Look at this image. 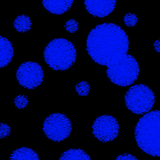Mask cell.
<instances>
[{"label": "cell", "instance_id": "8992f818", "mask_svg": "<svg viewBox=\"0 0 160 160\" xmlns=\"http://www.w3.org/2000/svg\"><path fill=\"white\" fill-rule=\"evenodd\" d=\"M71 120L63 114L55 113L48 116L43 124L46 136L55 142H61L68 138L72 131Z\"/></svg>", "mask_w": 160, "mask_h": 160}, {"label": "cell", "instance_id": "7a4b0ae2", "mask_svg": "<svg viewBox=\"0 0 160 160\" xmlns=\"http://www.w3.org/2000/svg\"><path fill=\"white\" fill-rule=\"evenodd\" d=\"M135 137L143 152L153 157H160V110L147 113L138 120Z\"/></svg>", "mask_w": 160, "mask_h": 160}, {"label": "cell", "instance_id": "5b68a950", "mask_svg": "<svg viewBox=\"0 0 160 160\" xmlns=\"http://www.w3.org/2000/svg\"><path fill=\"white\" fill-rule=\"evenodd\" d=\"M126 107L135 114H143L149 112L155 102L153 91L143 84L135 85L130 87L125 95Z\"/></svg>", "mask_w": 160, "mask_h": 160}, {"label": "cell", "instance_id": "9c48e42d", "mask_svg": "<svg viewBox=\"0 0 160 160\" xmlns=\"http://www.w3.org/2000/svg\"><path fill=\"white\" fill-rule=\"evenodd\" d=\"M116 0H85V7L90 14L97 18L109 16L115 8Z\"/></svg>", "mask_w": 160, "mask_h": 160}, {"label": "cell", "instance_id": "6da1fadb", "mask_svg": "<svg viewBox=\"0 0 160 160\" xmlns=\"http://www.w3.org/2000/svg\"><path fill=\"white\" fill-rule=\"evenodd\" d=\"M86 48L94 62L108 67L127 55L129 48V38L119 26L114 23H102L90 32Z\"/></svg>", "mask_w": 160, "mask_h": 160}, {"label": "cell", "instance_id": "e0dca14e", "mask_svg": "<svg viewBox=\"0 0 160 160\" xmlns=\"http://www.w3.org/2000/svg\"><path fill=\"white\" fill-rule=\"evenodd\" d=\"M138 21V18L135 14H127L124 18V24L129 26V27H133L135 26Z\"/></svg>", "mask_w": 160, "mask_h": 160}, {"label": "cell", "instance_id": "44dd1931", "mask_svg": "<svg viewBox=\"0 0 160 160\" xmlns=\"http://www.w3.org/2000/svg\"><path fill=\"white\" fill-rule=\"evenodd\" d=\"M154 48L158 52H160V39L157 40V41L154 43Z\"/></svg>", "mask_w": 160, "mask_h": 160}, {"label": "cell", "instance_id": "d6986e66", "mask_svg": "<svg viewBox=\"0 0 160 160\" xmlns=\"http://www.w3.org/2000/svg\"><path fill=\"white\" fill-rule=\"evenodd\" d=\"M10 132V127L5 124L2 123L1 125V138H3L9 135Z\"/></svg>", "mask_w": 160, "mask_h": 160}, {"label": "cell", "instance_id": "5bb4252c", "mask_svg": "<svg viewBox=\"0 0 160 160\" xmlns=\"http://www.w3.org/2000/svg\"><path fill=\"white\" fill-rule=\"evenodd\" d=\"M14 26L16 30L19 32H27L32 28V22L28 16L19 15L14 20Z\"/></svg>", "mask_w": 160, "mask_h": 160}, {"label": "cell", "instance_id": "9a60e30c", "mask_svg": "<svg viewBox=\"0 0 160 160\" xmlns=\"http://www.w3.org/2000/svg\"><path fill=\"white\" fill-rule=\"evenodd\" d=\"M90 90V86L85 82H82L78 83L76 86L77 94L82 96H86Z\"/></svg>", "mask_w": 160, "mask_h": 160}, {"label": "cell", "instance_id": "3957f363", "mask_svg": "<svg viewBox=\"0 0 160 160\" xmlns=\"http://www.w3.org/2000/svg\"><path fill=\"white\" fill-rule=\"evenodd\" d=\"M77 57L74 45L68 40L55 38L45 48L44 58L46 63L55 71L68 70L74 65Z\"/></svg>", "mask_w": 160, "mask_h": 160}, {"label": "cell", "instance_id": "30bf717a", "mask_svg": "<svg viewBox=\"0 0 160 160\" xmlns=\"http://www.w3.org/2000/svg\"><path fill=\"white\" fill-rule=\"evenodd\" d=\"M44 7L52 14L62 15L68 12L74 0H42Z\"/></svg>", "mask_w": 160, "mask_h": 160}, {"label": "cell", "instance_id": "4fadbf2b", "mask_svg": "<svg viewBox=\"0 0 160 160\" xmlns=\"http://www.w3.org/2000/svg\"><path fill=\"white\" fill-rule=\"evenodd\" d=\"M61 160L70 159H90V157L83 150L79 149H71L65 151L60 157Z\"/></svg>", "mask_w": 160, "mask_h": 160}, {"label": "cell", "instance_id": "2e32d148", "mask_svg": "<svg viewBox=\"0 0 160 160\" xmlns=\"http://www.w3.org/2000/svg\"><path fill=\"white\" fill-rule=\"evenodd\" d=\"M29 101L25 96L19 95L15 98L14 104L19 109H24L28 105Z\"/></svg>", "mask_w": 160, "mask_h": 160}, {"label": "cell", "instance_id": "277c9868", "mask_svg": "<svg viewBox=\"0 0 160 160\" xmlns=\"http://www.w3.org/2000/svg\"><path fill=\"white\" fill-rule=\"evenodd\" d=\"M140 69L137 60L126 55L117 62L108 66L106 74L110 81L121 87L129 86L137 79Z\"/></svg>", "mask_w": 160, "mask_h": 160}, {"label": "cell", "instance_id": "ffe728a7", "mask_svg": "<svg viewBox=\"0 0 160 160\" xmlns=\"http://www.w3.org/2000/svg\"><path fill=\"white\" fill-rule=\"evenodd\" d=\"M117 159H137V158L131 154H124L120 155L117 158Z\"/></svg>", "mask_w": 160, "mask_h": 160}, {"label": "cell", "instance_id": "8fae6325", "mask_svg": "<svg viewBox=\"0 0 160 160\" xmlns=\"http://www.w3.org/2000/svg\"><path fill=\"white\" fill-rule=\"evenodd\" d=\"M0 44H1L0 67L4 68L12 61L14 55V51L10 41L3 36L0 37Z\"/></svg>", "mask_w": 160, "mask_h": 160}, {"label": "cell", "instance_id": "ac0fdd59", "mask_svg": "<svg viewBox=\"0 0 160 160\" xmlns=\"http://www.w3.org/2000/svg\"><path fill=\"white\" fill-rule=\"evenodd\" d=\"M65 28L67 31L70 33L76 32L79 28L78 22L74 19H70L66 22L65 24Z\"/></svg>", "mask_w": 160, "mask_h": 160}, {"label": "cell", "instance_id": "ba28073f", "mask_svg": "<svg viewBox=\"0 0 160 160\" xmlns=\"http://www.w3.org/2000/svg\"><path fill=\"white\" fill-rule=\"evenodd\" d=\"M92 133L101 142L114 140L118 135L119 125L117 119L112 115H102L96 119L92 124Z\"/></svg>", "mask_w": 160, "mask_h": 160}, {"label": "cell", "instance_id": "7c38bea8", "mask_svg": "<svg viewBox=\"0 0 160 160\" xmlns=\"http://www.w3.org/2000/svg\"><path fill=\"white\" fill-rule=\"evenodd\" d=\"M10 159L12 160H38L39 159V157L37 152L32 149L21 148L13 152L10 155Z\"/></svg>", "mask_w": 160, "mask_h": 160}, {"label": "cell", "instance_id": "52a82bcc", "mask_svg": "<svg viewBox=\"0 0 160 160\" xmlns=\"http://www.w3.org/2000/svg\"><path fill=\"white\" fill-rule=\"evenodd\" d=\"M16 78L19 83L23 87L33 89L41 85L44 80V71L38 63L26 62L18 68Z\"/></svg>", "mask_w": 160, "mask_h": 160}]
</instances>
